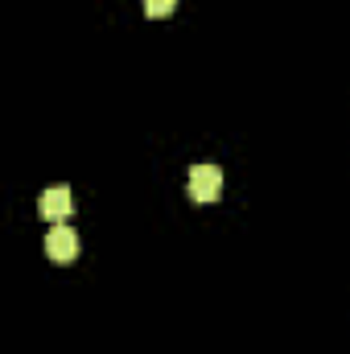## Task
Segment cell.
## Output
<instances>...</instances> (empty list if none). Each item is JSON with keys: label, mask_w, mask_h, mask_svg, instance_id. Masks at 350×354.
Instances as JSON below:
<instances>
[{"label": "cell", "mask_w": 350, "mask_h": 354, "mask_svg": "<svg viewBox=\"0 0 350 354\" xmlns=\"http://www.w3.org/2000/svg\"><path fill=\"white\" fill-rule=\"evenodd\" d=\"M223 194V169L219 165H194L190 169V198L194 202H214Z\"/></svg>", "instance_id": "1"}, {"label": "cell", "mask_w": 350, "mask_h": 354, "mask_svg": "<svg viewBox=\"0 0 350 354\" xmlns=\"http://www.w3.org/2000/svg\"><path fill=\"white\" fill-rule=\"evenodd\" d=\"M46 256H50L54 264H71V260L79 256V235H75L66 223H54V231L46 235Z\"/></svg>", "instance_id": "2"}, {"label": "cell", "mask_w": 350, "mask_h": 354, "mask_svg": "<svg viewBox=\"0 0 350 354\" xmlns=\"http://www.w3.org/2000/svg\"><path fill=\"white\" fill-rule=\"evenodd\" d=\"M37 210H42V214L50 218V223H66V218L75 214V194H71L66 185H50V189L42 194Z\"/></svg>", "instance_id": "3"}, {"label": "cell", "mask_w": 350, "mask_h": 354, "mask_svg": "<svg viewBox=\"0 0 350 354\" xmlns=\"http://www.w3.org/2000/svg\"><path fill=\"white\" fill-rule=\"evenodd\" d=\"M177 0H145V12L153 17V21H165V17H174Z\"/></svg>", "instance_id": "4"}]
</instances>
